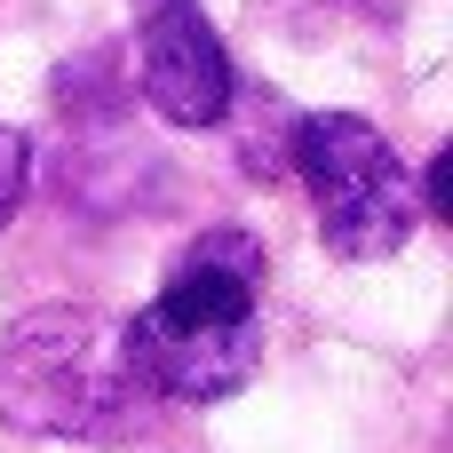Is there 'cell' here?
<instances>
[{
    "label": "cell",
    "mask_w": 453,
    "mask_h": 453,
    "mask_svg": "<svg viewBox=\"0 0 453 453\" xmlns=\"http://www.w3.org/2000/svg\"><path fill=\"white\" fill-rule=\"evenodd\" d=\"M127 366L151 398L215 406L263 366V247L247 231H207L167 287L119 326Z\"/></svg>",
    "instance_id": "6da1fadb"
},
{
    "label": "cell",
    "mask_w": 453,
    "mask_h": 453,
    "mask_svg": "<svg viewBox=\"0 0 453 453\" xmlns=\"http://www.w3.org/2000/svg\"><path fill=\"white\" fill-rule=\"evenodd\" d=\"M151 414V390L127 366L119 319L88 303H48L0 334V422L32 438L119 446Z\"/></svg>",
    "instance_id": "7a4b0ae2"
},
{
    "label": "cell",
    "mask_w": 453,
    "mask_h": 453,
    "mask_svg": "<svg viewBox=\"0 0 453 453\" xmlns=\"http://www.w3.org/2000/svg\"><path fill=\"white\" fill-rule=\"evenodd\" d=\"M287 167L303 175L311 207H319V239L350 263H382L414 239L422 199L406 159L390 151V135L358 111H303L287 135Z\"/></svg>",
    "instance_id": "3957f363"
},
{
    "label": "cell",
    "mask_w": 453,
    "mask_h": 453,
    "mask_svg": "<svg viewBox=\"0 0 453 453\" xmlns=\"http://www.w3.org/2000/svg\"><path fill=\"white\" fill-rule=\"evenodd\" d=\"M135 16V80L143 104L175 127H223L239 104V72L223 32L207 24L199 0H127Z\"/></svg>",
    "instance_id": "277c9868"
},
{
    "label": "cell",
    "mask_w": 453,
    "mask_h": 453,
    "mask_svg": "<svg viewBox=\"0 0 453 453\" xmlns=\"http://www.w3.org/2000/svg\"><path fill=\"white\" fill-rule=\"evenodd\" d=\"M24 183H32V143H24L16 127H0V231H8V215L24 207Z\"/></svg>",
    "instance_id": "5b68a950"
},
{
    "label": "cell",
    "mask_w": 453,
    "mask_h": 453,
    "mask_svg": "<svg viewBox=\"0 0 453 453\" xmlns=\"http://www.w3.org/2000/svg\"><path fill=\"white\" fill-rule=\"evenodd\" d=\"M430 207H438V215L453 207V151H438V159H430Z\"/></svg>",
    "instance_id": "8992f818"
}]
</instances>
